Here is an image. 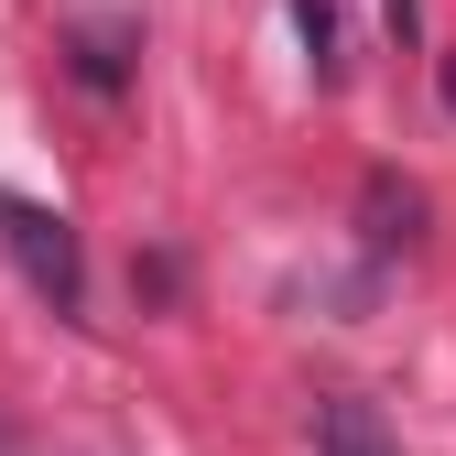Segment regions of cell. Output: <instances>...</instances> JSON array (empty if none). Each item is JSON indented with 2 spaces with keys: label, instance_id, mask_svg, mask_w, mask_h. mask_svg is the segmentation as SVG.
<instances>
[{
  "label": "cell",
  "instance_id": "6da1fadb",
  "mask_svg": "<svg viewBox=\"0 0 456 456\" xmlns=\"http://www.w3.org/2000/svg\"><path fill=\"white\" fill-rule=\"evenodd\" d=\"M0 261H12L33 294L54 305V315H77L87 305V261H77V228L54 217V207H33V196H0Z\"/></svg>",
  "mask_w": 456,
  "mask_h": 456
},
{
  "label": "cell",
  "instance_id": "5b68a950",
  "mask_svg": "<svg viewBox=\"0 0 456 456\" xmlns=\"http://www.w3.org/2000/svg\"><path fill=\"white\" fill-rule=\"evenodd\" d=\"M0 456H12V435H0Z\"/></svg>",
  "mask_w": 456,
  "mask_h": 456
},
{
  "label": "cell",
  "instance_id": "3957f363",
  "mask_svg": "<svg viewBox=\"0 0 456 456\" xmlns=\"http://www.w3.org/2000/svg\"><path fill=\"white\" fill-rule=\"evenodd\" d=\"M315 435H326V456H391V435H380V413L359 403V391H337V403L315 413Z\"/></svg>",
  "mask_w": 456,
  "mask_h": 456
},
{
  "label": "cell",
  "instance_id": "7a4b0ae2",
  "mask_svg": "<svg viewBox=\"0 0 456 456\" xmlns=\"http://www.w3.org/2000/svg\"><path fill=\"white\" fill-rule=\"evenodd\" d=\"M359 207H370V250H413V240H424V196H413L403 175H370Z\"/></svg>",
  "mask_w": 456,
  "mask_h": 456
},
{
  "label": "cell",
  "instance_id": "277c9868",
  "mask_svg": "<svg viewBox=\"0 0 456 456\" xmlns=\"http://www.w3.org/2000/svg\"><path fill=\"white\" fill-rule=\"evenodd\" d=\"M282 12L305 22V44H315V66H326V44H337V12H326V0H282Z\"/></svg>",
  "mask_w": 456,
  "mask_h": 456
}]
</instances>
